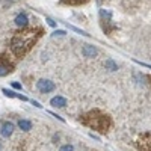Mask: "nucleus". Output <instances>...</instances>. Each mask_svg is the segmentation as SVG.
Here are the masks:
<instances>
[{
  "instance_id": "obj_17",
  "label": "nucleus",
  "mask_w": 151,
  "mask_h": 151,
  "mask_svg": "<svg viewBox=\"0 0 151 151\" xmlns=\"http://www.w3.org/2000/svg\"><path fill=\"white\" fill-rule=\"evenodd\" d=\"M32 104H33L35 107H42V106H41L40 103H38V101H33V100H32Z\"/></svg>"
},
{
  "instance_id": "obj_19",
  "label": "nucleus",
  "mask_w": 151,
  "mask_h": 151,
  "mask_svg": "<svg viewBox=\"0 0 151 151\" xmlns=\"http://www.w3.org/2000/svg\"><path fill=\"white\" fill-rule=\"evenodd\" d=\"M0 150H2V144H0Z\"/></svg>"
},
{
  "instance_id": "obj_18",
  "label": "nucleus",
  "mask_w": 151,
  "mask_h": 151,
  "mask_svg": "<svg viewBox=\"0 0 151 151\" xmlns=\"http://www.w3.org/2000/svg\"><path fill=\"white\" fill-rule=\"evenodd\" d=\"M147 79H148V80H150V85H151V74H150V76H148V77H147Z\"/></svg>"
},
{
  "instance_id": "obj_12",
  "label": "nucleus",
  "mask_w": 151,
  "mask_h": 151,
  "mask_svg": "<svg viewBox=\"0 0 151 151\" xmlns=\"http://www.w3.org/2000/svg\"><path fill=\"white\" fill-rule=\"evenodd\" d=\"M2 92H3L6 97H9V98H17V92L11 91V89H6V88H3V89H2Z\"/></svg>"
},
{
  "instance_id": "obj_16",
  "label": "nucleus",
  "mask_w": 151,
  "mask_h": 151,
  "mask_svg": "<svg viewBox=\"0 0 151 151\" xmlns=\"http://www.w3.org/2000/svg\"><path fill=\"white\" fill-rule=\"evenodd\" d=\"M56 35H65V30H56L53 33V36H56Z\"/></svg>"
},
{
  "instance_id": "obj_11",
  "label": "nucleus",
  "mask_w": 151,
  "mask_h": 151,
  "mask_svg": "<svg viewBox=\"0 0 151 151\" xmlns=\"http://www.w3.org/2000/svg\"><path fill=\"white\" fill-rule=\"evenodd\" d=\"M104 67H106L107 70H110V71H116V70H118V65H116L112 59H107V60L104 62Z\"/></svg>"
},
{
  "instance_id": "obj_3",
  "label": "nucleus",
  "mask_w": 151,
  "mask_h": 151,
  "mask_svg": "<svg viewBox=\"0 0 151 151\" xmlns=\"http://www.w3.org/2000/svg\"><path fill=\"white\" fill-rule=\"evenodd\" d=\"M12 71H14V60H11L8 55L0 53V77H5Z\"/></svg>"
},
{
  "instance_id": "obj_10",
  "label": "nucleus",
  "mask_w": 151,
  "mask_h": 151,
  "mask_svg": "<svg viewBox=\"0 0 151 151\" xmlns=\"http://www.w3.org/2000/svg\"><path fill=\"white\" fill-rule=\"evenodd\" d=\"M32 127H33V124L30 119H20L18 121V129L23 132H29V130H32Z\"/></svg>"
},
{
  "instance_id": "obj_15",
  "label": "nucleus",
  "mask_w": 151,
  "mask_h": 151,
  "mask_svg": "<svg viewBox=\"0 0 151 151\" xmlns=\"http://www.w3.org/2000/svg\"><path fill=\"white\" fill-rule=\"evenodd\" d=\"M12 88H15V89H21V83H18V82H12Z\"/></svg>"
},
{
  "instance_id": "obj_8",
  "label": "nucleus",
  "mask_w": 151,
  "mask_h": 151,
  "mask_svg": "<svg viewBox=\"0 0 151 151\" xmlns=\"http://www.w3.org/2000/svg\"><path fill=\"white\" fill-rule=\"evenodd\" d=\"M50 104H52L53 107H65L67 106V98L62 97V95H56V97H53L52 100H50Z\"/></svg>"
},
{
  "instance_id": "obj_13",
  "label": "nucleus",
  "mask_w": 151,
  "mask_h": 151,
  "mask_svg": "<svg viewBox=\"0 0 151 151\" xmlns=\"http://www.w3.org/2000/svg\"><path fill=\"white\" fill-rule=\"evenodd\" d=\"M59 151H74V147L70 145V144H67V145H62V147L59 148Z\"/></svg>"
},
{
  "instance_id": "obj_9",
  "label": "nucleus",
  "mask_w": 151,
  "mask_h": 151,
  "mask_svg": "<svg viewBox=\"0 0 151 151\" xmlns=\"http://www.w3.org/2000/svg\"><path fill=\"white\" fill-rule=\"evenodd\" d=\"M15 24H17L18 27H21V29L27 27V24H29L27 15H26V14H18V15L15 17Z\"/></svg>"
},
{
  "instance_id": "obj_6",
  "label": "nucleus",
  "mask_w": 151,
  "mask_h": 151,
  "mask_svg": "<svg viewBox=\"0 0 151 151\" xmlns=\"http://www.w3.org/2000/svg\"><path fill=\"white\" fill-rule=\"evenodd\" d=\"M14 129H15V125L14 122H11V121H5L2 124V127H0V134H2L5 139H9V137L14 134Z\"/></svg>"
},
{
  "instance_id": "obj_14",
  "label": "nucleus",
  "mask_w": 151,
  "mask_h": 151,
  "mask_svg": "<svg viewBox=\"0 0 151 151\" xmlns=\"http://www.w3.org/2000/svg\"><path fill=\"white\" fill-rule=\"evenodd\" d=\"M47 23H48V26H52V27H56V23L50 18V17H47Z\"/></svg>"
},
{
  "instance_id": "obj_5",
  "label": "nucleus",
  "mask_w": 151,
  "mask_h": 151,
  "mask_svg": "<svg viewBox=\"0 0 151 151\" xmlns=\"http://www.w3.org/2000/svg\"><path fill=\"white\" fill-rule=\"evenodd\" d=\"M137 148L141 151H151V133H145L142 134L136 142Z\"/></svg>"
},
{
  "instance_id": "obj_4",
  "label": "nucleus",
  "mask_w": 151,
  "mask_h": 151,
  "mask_svg": "<svg viewBox=\"0 0 151 151\" xmlns=\"http://www.w3.org/2000/svg\"><path fill=\"white\" fill-rule=\"evenodd\" d=\"M55 83L52 80H48V79H40L36 82V89L40 91L41 94H48V92H52L55 91Z\"/></svg>"
},
{
  "instance_id": "obj_7",
  "label": "nucleus",
  "mask_w": 151,
  "mask_h": 151,
  "mask_svg": "<svg viewBox=\"0 0 151 151\" xmlns=\"http://www.w3.org/2000/svg\"><path fill=\"white\" fill-rule=\"evenodd\" d=\"M97 53H98V50H97L94 45H91V44H85V45L82 47V55H83L85 58H95Z\"/></svg>"
},
{
  "instance_id": "obj_2",
  "label": "nucleus",
  "mask_w": 151,
  "mask_h": 151,
  "mask_svg": "<svg viewBox=\"0 0 151 151\" xmlns=\"http://www.w3.org/2000/svg\"><path fill=\"white\" fill-rule=\"evenodd\" d=\"M80 122L83 125H86V127H89L98 133H107L110 129H112V119L109 115H106V113H103L101 110H89L86 112L85 115L80 116Z\"/></svg>"
},
{
  "instance_id": "obj_1",
  "label": "nucleus",
  "mask_w": 151,
  "mask_h": 151,
  "mask_svg": "<svg viewBox=\"0 0 151 151\" xmlns=\"http://www.w3.org/2000/svg\"><path fill=\"white\" fill-rule=\"evenodd\" d=\"M44 35V29L40 26L35 27H24L18 32H15V35L11 40V53L15 58H23L26 56L30 50L33 48V45L40 41V38Z\"/></svg>"
}]
</instances>
